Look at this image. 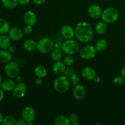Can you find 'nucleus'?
Instances as JSON below:
<instances>
[{
    "mask_svg": "<svg viewBox=\"0 0 125 125\" xmlns=\"http://www.w3.org/2000/svg\"><path fill=\"white\" fill-rule=\"evenodd\" d=\"M61 35L65 40L73 39L74 36V29L71 26L64 25L61 29Z\"/></svg>",
    "mask_w": 125,
    "mask_h": 125,
    "instance_id": "obj_15",
    "label": "nucleus"
},
{
    "mask_svg": "<svg viewBox=\"0 0 125 125\" xmlns=\"http://www.w3.org/2000/svg\"><path fill=\"white\" fill-rule=\"evenodd\" d=\"M4 116L3 115H2V114L1 113V112H0V123H2V120H3L4 119Z\"/></svg>",
    "mask_w": 125,
    "mask_h": 125,
    "instance_id": "obj_45",
    "label": "nucleus"
},
{
    "mask_svg": "<svg viewBox=\"0 0 125 125\" xmlns=\"http://www.w3.org/2000/svg\"><path fill=\"white\" fill-rule=\"evenodd\" d=\"M23 21L26 25L33 26L37 21V17L35 13L32 11H27L23 16Z\"/></svg>",
    "mask_w": 125,
    "mask_h": 125,
    "instance_id": "obj_12",
    "label": "nucleus"
},
{
    "mask_svg": "<svg viewBox=\"0 0 125 125\" xmlns=\"http://www.w3.org/2000/svg\"><path fill=\"white\" fill-rule=\"evenodd\" d=\"M66 68V65L63 61H59L55 62L52 66V70L54 74L56 75L60 76L64 73L65 70Z\"/></svg>",
    "mask_w": 125,
    "mask_h": 125,
    "instance_id": "obj_17",
    "label": "nucleus"
},
{
    "mask_svg": "<svg viewBox=\"0 0 125 125\" xmlns=\"http://www.w3.org/2000/svg\"><path fill=\"white\" fill-rule=\"evenodd\" d=\"M10 26L7 20L0 18V35L6 34L9 32Z\"/></svg>",
    "mask_w": 125,
    "mask_h": 125,
    "instance_id": "obj_21",
    "label": "nucleus"
},
{
    "mask_svg": "<svg viewBox=\"0 0 125 125\" xmlns=\"http://www.w3.org/2000/svg\"><path fill=\"white\" fill-rule=\"evenodd\" d=\"M70 81L69 78L65 75L58 76L54 82V88L57 92L64 94L68 91L70 87Z\"/></svg>",
    "mask_w": 125,
    "mask_h": 125,
    "instance_id": "obj_2",
    "label": "nucleus"
},
{
    "mask_svg": "<svg viewBox=\"0 0 125 125\" xmlns=\"http://www.w3.org/2000/svg\"><path fill=\"white\" fill-rule=\"evenodd\" d=\"M23 78H22L21 76H17L15 78V83H17V84H19V83H21L23 82Z\"/></svg>",
    "mask_w": 125,
    "mask_h": 125,
    "instance_id": "obj_40",
    "label": "nucleus"
},
{
    "mask_svg": "<svg viewBox=\"0 0 125 125\" xmlns=\"http://www.w3.org/2000/svg\"><path fill=\"white\" fill-rule=\"evenodd\" d=\"M71 125H79V123H78V122H76V123H72V124H71Z\"/></svg>",
    "mask_w": 125,
    "mask_h": 125,
    "instance_id": "obj_47",
    "label": "nucleus"
},
{
    "mask_svg": "<svg viewBox=\"0 0 125 125\" xmlns=\"http://www.w3.org/2000/svg\"><path fill=\"white\" fill-rule=\"evenodd\" d=\"M107 47V42L104 39H100L97 41L95 45V48L97 51L102 52L104 51Z\"/></svg>",
    "mask_w": 125,
    "mask_h": 125,
    "instance_id": "obj_27",
    "label": "nucleus"
},
{
    "mask_svg": "<svg viewBox=\"0 0 125 125\" xmlns=\"http://www.w3.org/2000/svg\"><path fill=\"white\" fill-rule=\"evenodd\" d=\"M63 62L65 64L66 66L68 67V66H72L74 62V57L72 56V55L67 54L66 57H64L63 59Z\"/></svg>",
    "mask_w": 125,
    "mask_h": 125,
    "instance_id": "obj_29",
    "label": "nucleus"
},
{
    "mask_svg": "<svg viewBox=\"0 0 125 125\" xmlns=\"http://www.w3.org/2000/svg\"><path fill=\"white\" fill-rule=\"evenodd\" d=\"M23 47L26 51L28 52H33L37 50V43L32 39H28L24 42Z\"/></svg>",
    "mask_w": 125,
    "mask_h": 125,
    "instance_id": "obj_20",
    "label": "nucleus"
},
{
    "mask_svg": "<svg viewBox=\"0 0 125 125\" xmlns=\"http://www.w3.org/2000/svg\"><path fill=\"white\" fill-rule=\"evenodd\" d=\"M4 72L9 78L14 79L19 75L20 68L18 63L14 61H10L4 67Z\"/></svg>",
    "mask_w": 125,
    "mask_h": 125,
    "instance_id": "obj_6",
    "label": "nucleus"
},
{
    "mask_svg": "<svg viewBox=\"0 0 125 125\" xmlns=\"http://www.w3.org/2000/svg\"><path fill=\"white\" fill-rule=\"evenodd\" d=\"M54 49V42L48 37L41 39L37 42V50L43 54L51 52Z\"/></svg>",
    "mask_w": 125,
    "mask_h": 125,
    "instance_id": "obj_4",
    "label": "nucleus"
},
{
    "mask_svg": "<svg viewBox=\"0 0 125 125\" xmlns=\"http://www.w3.org/2000/svg\"><path fill=\"white\" fill-rule=\"evenodd\" d=\"M101 78H100V76H96V78H95V79H94V81H95L96 83H100V82H101Z\"/></svg>",
    "mask_w": 125,
    "mask_h": 125,
    "instance_id": "obj_44",
    "label": "nucleus"
},
{
    "mask_svg": "<svg viewBox=\"0 0 125 125\" xmlns=\"http://www.w3.org/2000/svg\"><path fill=\"white\" fill-rule=\"evenodd\" d=\"M54 124L55 125H70V122L68 117L61 115L55 118Z\"/></svg>",
    "mask_w": 125,
    "mask_h": 125,
    "instance_id": "obj_26",
    "label": "nucleus"
},
{
    "mask_svg": "<svg viewBox=\"0 0 125 125\" xmlns=\"http://www.w3.org/2000/svg\"><path fill=\"white\" fill-rule=\"evenodd\" d=\"M75 70H74L73 67H72L71 66H68V67H66L63 74H64V75L65 76H67V78H69L72 74L75 73Z\"/></svg>",
    "mask_w": 125,
    "mask_h": 125,
    "instance_id": "obj_32",
    "label": "nucleus"
},
{
    "mask_svg": "<svg viewBox=\"0 0 125 125\" xmlns=\"http://www.w3.org/2000/svg\"><path fill=\"white\" fill-rule=\"evenodd\" d=\"M34 3H35L37 5H42L43 4L46 0H32Z\"/></svg>",
    "mask_w": 125,
    "mask_h": 125,
    "instance_id": "obj_38",
    "label": "nucleus"
},
{
    "mask_svg": "<svg viewBox=\"0 0 125 125\" xmlns=\"http://www.w3.org/2000/svg\"><path fill=\"white\" fill-rule=\"evenodd\" d=\"M9 37L13 41H19L23 38V32L18 27H13L10 28L8 32Z\"/></svg>",
    "mask_w": 125,
    "mask_h": 125,
    "instance_id": "obj_11",
    "label": "nucleus"
},
{
    "mask_svg": "<svg viewBox=\"0 0 125 125\" xmlns=\"http://www.w3.org/2000/svg\"><path fill=\"white\" fill-rule=\"evenodd\" d=\"M83 78L86 81H94L96 76V73L95 70L91 67H85L82 70Z\"/></svg>",
    "mask_w": 125,
    "mask_h": 125,
    "instance_id": "obj_14",
    "label": "nucleus"
},
{
    "mask_svg": "<svg viewBox=\"0 0 125 125\" xmlns=\"http://www.w3.org/2000/svg\"><path fill=\"white\" fill-rule=\"evenodd\" d=\"M4 96V90H2L1 88H0V102L3 100Z\"/></svg>",
    "mask_w": 125,
    "mask_h": 125,
    "instance_id": "obj_41",
    "label": "nucleus"
},
{
    "mask_svg": "<svg viewBox=\"0 0 125 125\" xmlns=\"http://www.w3.org/2000/svg\"><path fill=\"white\" fill-rule=\"evenodd\" d=\"M62 50L67 54L73 55L79 50V45L73 39H67L62 43Z\"/></svg>",
    "mask_w": 125,
    "mask_h": 125,
    "instance_id": "obj_5",
    "label": "nucleus"
},
{
    "mask_svg": "<svg viewBox=\"0 0 125 125\" xmlns=\"http://www.w3.org/2000/svg\"><path fill=\"white\" fill-rule=\"evenodd\" d=\"M31 0H18V2H19V4L21 6H26L30 2Z\"/></svg>",
    "mask_w": 125,
    "mask_h": 125,
    "instance_id": "obj_36",
    "label": "nucleus"
},
{
    "mask_svg": "<svg viewBox=\"0 0 125 125\" xmlns=\"http://www.w3.org/2000/svg\"><path fill=\"white\" fill-rule=\"evenodd\" d=\"M0 108H1V106H0Z\"/></svg>",
    "mask_w": 125,
    "mask_h": 125,
    "instance_id": "obj_48",
    "label": "nucleus"
},
{
    "mask_svg": "<svg viewBox=\"0 0 125 125\" xmlns=\"http://www.w3.org/2000/svg\"><path fill=\"white\" fill-rule=\"evenodd\" d=\"M107 31V23H105L103 21L98 22L95 26V31L96 33L98 34H105Z\"/></svg>",
    "mask_w": 125,
    "mask_h": 125,
    "instance_id": "obj_25",
    "label": "nucleus"
},
{
    "mask_svg": "<svg viewBox=\"0 0 125 125\" xmlns=\"http://www.w3.org/2000/svg\"><path fill=\"white\" fill-rule=\"evenodd\" d=\"M35 85H37V86H40V85H42L43 82H42V80L41 78H37V79H35Z\"/></svg>",
    "mask_w": 125,
    "mask_h": 125,
    "instance_id": "obj_39",
    "label": "nucleus"
},
{
    "mask_svg": "<svg viewBox=\"0 0 125 125\" xmlns=\"http://www.w3.org/2000/svg\"><path fill=\"white\" fill-rule=\"evenodd\" d=\"M2 81H3V79H2V75H1V74H0V85H1V83H2Z\"/></svg>",
    "mask_w": 125,
    "mask_h": 125,
    "instance_id": "obj_46",
    "label": "nucleus"
},
{
    "mask_svg": "<svg viewBox=\"0 0 125 125\" xmlns=\"http://www.w3.org/2000/svg\"><path fill=\"white\" fill-rule=\"evenodd\" d=\"M16 119L12 115H7L4 117L2 124L3 125H15Z\"/></svg>",
    "mask_w": 125,
    "mask_h": 125,
    "instance_id": "obj_28",
    "label": "nucleus"
},
{
    "mask_svg": "<svg viewBox=\"0 0 125 125\" xmlns=\"http://www.w3.org/2000/svg\"><path fill=\"white\" fill-rule=\"evenodd\" d=\"M16 86L15 81L13 80L12 78H9V79H5L4 81L2 82L1 84V88L5 92L13 91L14 88Z\"/></svg>",
    "mask_w": 125,
    "mask_h": 125,
    "instance_id": "obj_16",
    "label": "nucleus"
},
{
    "mask_svg": "<svg viewBox=\"0 0 125 125\" xmlns=\"http://www.w3.org/2000/svg\"><path fill=\"white\" fill-rule=\"evenodd\" d=\"M13 95L15 98L21 99L25 96L27 92V85L23 82L17 84L13 91Z\"/></svg>",
    "mask_w": 125,
    "mask_h": 125,
    "instance_id": "obj_9",
    "label": "nucleus"
},
{
    "mask_svg": "<svg viewBox=\"0 0 125 125\" xmlns=\"http://www.w3.org/2000/svg\"><path fill=\"white\" fill-rule=\"evenodd\" d=\"M68 118H69V120L70 122V125L73 123L78 122V120H79V117H78V114L76 113L70 114L68 116Z\"/></svg>",
    "mask_w": 125,
    "mask_h": 125,
    "instance_id": "obj_33",
    "label": "nucleus"
},
{
    "mask_svg": "<svg viewBox=\"0 0 125 125\" xmlns=\"http://www.w3.org/2000/svg\"><path fill=\"white\" fill-rule=\"evenodd\" d=\"M9 51L11 52V53H13V52H15L16 51V48L15 46H13V45H11L8 49Z\"/></svg>",
    "mask_w": 125,
    "mask_h": 125,
    "instance_id": "obj_42",
    "label": "nucleus"
},
{
    "mask_svg": "<svg viewBox=\"0 0 125 125\" xmlns=\"http://www.w3.org/2000/svg\"><path fill=\"white\" fill-rule=\"evenodd\" d=\"M12 53L8 50H0V63H7L12 61Z\"/></svg>",
    "mask_w": 125,
    "mask_h": 125,
    "instance_id": "obj_18",
    "label": "nucleus"
},
{
    "mask_svg": "<svg viewBox=\"0 0 125 125\" xmlns=\"http://www.w3.org/2000/svg\"><path fill=\"white\" fill-rule=\"evenodd\" d=\"M125 80L122 76H116L113 79V84L117 86H120L125 83Z\"/></svg>",
    "mask_w": 125,
    "mask_h": 125,
    "instance_id": "obj_30",
    "label": "nucleus"
},
{
    "mask_svg": "<svg viewBox=\"0 0 125 125\" xmlns=\"http://www.w3.org/2000/svg\"><path fill=\"white\" fill-rule=\"evenodd\" d=\"M0 13H1V11H0Z\"/></svg>",
    "mask_w": 125,
    "mask_h": 125,
    "instance_id": "obj_49",
    "label": "nucleus"
},
{
    "mask_svg": "<svg viewBox=\"0 0 125 125\" xmlns=\"http://www.w3.org/2000/svg\"><path fill=\"white\" fill-rule=\"evenodd\" d=\"M62 42H54V49H62Z\"/></svg>",
    "mask_w": 125,
    "mask_h": 125,
    "instance_id": "obj_37",
    "label": "nucleus"
},
{
    "mask_svg": "<svg viewBox=\"0 0 125 125\" xmlns=\"http://www.w3.org/2000/svg\"><path fill=\"white\" fill-rule=\"evenodd\" d=\"M69 80L70 81V83L73 85H76L77 84H79V81H80V78L79 76L77 74L74 73L72 74L70 77L69 78Z\"/></svg>",
    "mask_w": 125,
    "mask_h": 125,
    "instance_id": "obj_31",
    "label": "nucleus"
},
{
    "mask_svg": "<svg viewBox=\"0 0 125 125\" xmlns=\"http://www.w3.org/2000/svg\"><path fill=\"white\" fill-rule=\"evenodd\" d=\"M22 118L26 120L27 124L32 123L36 118V112L32 107L26 106L23 109L21 112Z\"/></svg>",
    "mask_w": 125,
    "mask_h": 125,
    "instance_id": "obj_8",
    "label": "nucleus"
},
{
    "mask_svg": "<svg viewBox=\"0 0 125 125\" xmlns=\"http://www.w3.org/2000/svg\"><path fill=\"white\" fill-rule=\"evenodd\" d=\"M11 39L6 34L0 35V49L1 50H8L11 46Z\"/></svg>",
    "mask_w": 125,
    "mask_h": 125,
    "instance_id": "obj_19",
    "label": "nucleus"
},
{
    "mask_svg": "<svg viewBox=\"0 0 125 125\" xmlns=\"http://www.w3.org/2000/svg\"><path fill=\"white\" fill-rule=\"evenodd\" d=\"M94 31L91 24L87 21L78 23L74 29V36L81 42H89L92 39Z\"/></svg>",
    "mask_w": 125,
    "mask_h": 125,
    "instance_id": "obj_1",
    "label": "nucleus"
},
{
    "mask_svg": "<svg viewBox=\"0 0 125 125\" xmlns=\"http://www.w3.org/2000/svg\"><path fill=\"white\" fill-rule=\"evenodd\" d=\"M27 122H26V120H24L23 118L22 119H19L18 120L16 121L15 125H26Z\"/></svg>",
    "mask_w": 125,
    "mask_h": 125,
    "instance_id": "obj_35",
    "label": "nucleus"
},
{
    "mask_svg": "<svg viewBox=\"0 0 125 125\" xmlns=\"http://www.w3.org/2000/svg\"><path fill=\"white\" fill-rule=\"evenodd\" d=\"M97 54L95 46L87 45L83 47L79 52L81 57L84 60H91L95 58Z\"/></svg>",
    "mask_w": 125,
    "mask_h": 125,
    "instance_id": "obj_7",
    "label": "nucleus"
},
{
    "mask_svg": "<svg viewBox=\"0 0 125 125\" xmlns=\"http://www.w3.org/2000/svg\"><path fill=\"white\" fill-rule=\"evenodd\" d=\"M121 74H122V76L125 79V66H124V67L122 68V70H121Z\"/></svg>",
    "mask_w": 125,
    "mask_h": 125,
    "instance_id": "obj_43",
    "label": "nucleus"
},
{
    "mask_svg": "<svg viewBox=\"0 0 125 125\" xmlns=\"http://www.w3.org/2000/svg\"><path fill=\"white\" fill-rule=\"evenodd\" d=\"M1 3L7 9H13L19 4L18 0H1Z\"/></svg>",
    "mask_w": 125,
    "mask_h": 125,
    "instance_id": "obj_24",
    "label": "nucleus"
},
{
    "mask_svg": "<svg viewBox=\"0 0 125 125\" xmlns=\"http://www.w3.org/2000/svg\"><path fill=\"white\" fill-rule=\"evenodd\" d=\"M86 95V89L83 85L77 84L73 90V96L76 100H81Z\"/></svg>",
    "mask_w": 125,
    "mask_h": 125,
    "instance_id": "obj_10",
    "label": "nucleus"
},
{
    "mask_svg": "<svg viewBox=\"0 0 125 125\" xmlns=\"http://www.w3.org/2000/svg\"><path fill=\"white\" fill-rule=\"evenodd\" d=\"M51 59L54 62L61 61L63 57V51L62 49H53L51 52Z\"/></svg>",
    "mask_w": 125,
    "mask_h": 125,
    "instance_id": "obj_23",
    "label": "nucleus"
},
{
    "mask_svg": "<svg viewBox=\"0 0 125 125\" xmlns=\"http://www.w3.org/2000/svg\"><path fill=\"white\" fill-rule=\"evenodd\" d=\"M119 17L118 11L114 7H107L103 11L101 18L105 23L111 24L115 22Z\"/></svg>",
    "mask_w": 125,
    "mask_h": 125,
    "instance_id": "obj_3",
    "label": "nucleus"
},
{
    "mask_svg": "<svg viewBox=\"0 0 125 125\" xmlns=\"http://www.w3.org/2000/svg\"><path fill=\"white\" fill-rule=\"evenodd\" d=\"M103 11L101 7L98 5L92 4L88 8V13L89 15L94 19H98L100 18L102 15Z\"/></svg>",
    "mask_w": 125,
    "mask_h": 125,
    "instance_id": "obj_13",
    "label": "nucleus"
},
{
    "mask_svg": "<svg viewBox=\"0 0 125 125\" xmlns=\"http://www.w3.org/2000/svg\"><path fill=\"white\" fill-rule=\"evenodd\" d=\"M34 74L36 76L37 78L43 79L47 75V70L43 65H39L34 68Z\"/></svg>",
    "mask_w": 125,
    "mask_h": 125,
    "instance_id": "obj_22",
    "label": "nucleus"
},
{
    "mask_svg": "<svg viewBox=\"0 0 125 125\" xmlns=\"http://www.w3.org/2000/svg\"><path fill=\"white\" fill-rule=\"evenodd\" d=\"M32 26L29 25H26L25 28H24V33L26 35H31L33 31V29L32 28Z\"/></svg>",
    "mask_w": 125,
    "mask_h": 125,
    "instance_id": "obj_34",
    "label": "nucleus"
}]
</instances>
